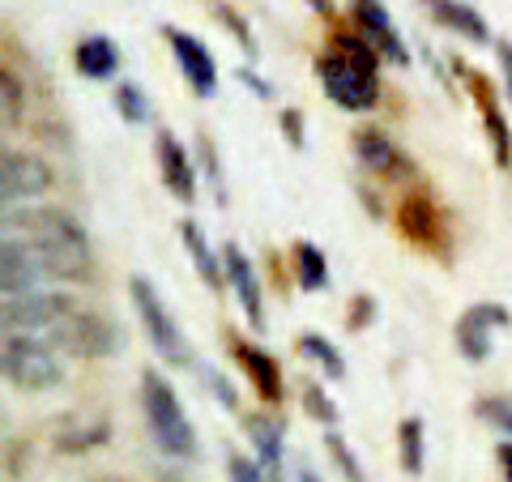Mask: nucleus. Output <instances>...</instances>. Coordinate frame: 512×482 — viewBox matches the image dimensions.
Returning a JSON list of instances; mask_svg holds the SVG:
<instances>
[{
	"label": "nucleus",
	"instance_id": "393cba45",
	"mask_svg": "<svg viewBox=\"0 0 512 482\" xmlns=\"http://www.w3.org/2000/svg\"><path fill=\"white\" fill-rule=\"evenodd\" d=\"M397 453H402V470L410 478L423 474V457H427V436H423V419H402V427H397Z\"/></svg>",
	"mask_w": 512,
	"mask_h": 482
},
{
	"label": "nucleus",
	"instance_id": "39448f33",
	"mask_svg": "<svg viewBox=\"0 0 512 482\" xmlns=\"http://www.w3.org/2000/svg\"><path fill=\"white\" fill-rule=\"evenodd\" d=\"M128 299H133V312H137L141 329H146V337H150L154 355L167 367H188L192 350H188L180 325H175V316L167 312L163 295L154 291V282L146 278V273H133V278H128Z\"/></svg>",
	"mask_w": 512,
	"mask_h": 482
},
{
	"label": "nucleus",
	"instance_id": "4be33fe9",
	"mask_svg": "<svg viewBox=\"0 0 512 482\" xmlns=\"http://www.w3.org/2000/svg\"><path fill=\"white\" fill-rule=\"evenodd\" d=\"M73 64H77L82 77H90V82H111V77L120 73V47L107 35H86L82 43H77Z\"/></svg>",
	"mask_w": 512,
	"mask_h": 482
},
{
	"label": "nucleus",
	"instance_id": "f8f14e48",
	"mask_svg": "<svg viewBox=\"0 0 512 482\" xmlns=\"http://www.w3.org/2000/svg\"><path fill=\"white\" fill-rule=\"evenodd\" d=\"M154 158H158V175H163L171 197L184 201V205L197 201V167H192L188 146L171 133V128H158L154 133Z\"/></svg>",
	"mask_w": 512,
	"mask_h": 482
},
{
	"label": "nucleus",
	"instance_id": "7c9ffc66",
	"mask_svg": "<svg viewBox=\"0 0 512 482\" xmlns=\"http://www.w3.org/2000/svg\"><path fill=\"white\" fill-rule=\"evenodd\" d=\"M0 107H5V128L22 124L26 99H22V86H18V73L13 69H0Z\"/></svg>",
	"mask_w": 512,
	"mask_h": 482
},
{
	"label": "nucleus",
	"instance_id": "9d476101",
	"mask_svg": "<svg viewBox=\"0 0 512 482\" xmlns=\"http://www.w3.org/2000/svg\"><path fill=\"white\" fill-rule=\"evenodd\" d=\"M163 39L171 43V56H175V64H180L188 90L197 94V99H214L218 94V60H214L210 47H205L197 35L180 30V26H163Z\"/></svg>",
	"mask_w": 512,
	"mask_h": 482
},
{
	"label": "nucleus",
	"instance_id": "bb28decb",
	"mask_svg": "<svg viewBox=\"0 0 512 482\" xmlns=\"http://www.w3.org/2000/svg\"><path fill=\"white\" fill-rule=\"evenodd\" d=\"M303 414H308L312 423H320V427L333 431V423H338V401L325 393V384L303 380Z\"/></svg>",
	"mask_w": 512,
	"mask_h": 482
},
{
	"label": "nucleus",
	"instance_id": "7ed1b4c3",
	"mask_svg": "<svg viewBox=\"0 0 512 482\" xmlns=\"http://www.w3.org/2000/svg\"><path fill=\"white\" fill-rule=\"evenodd\" d=\"M141 414H146V431L163 457H175V461L197 457V431L188 423L184 401L171 389V380L163 372H154V367L141 372Z\"/></svg>",
	"mask_w": 512,
	"mask_h": 482
},
{
	"label": "nucleus",
	"instance_id": "5701e85b",
	"mask_svg": "<svg viewBox=\"0 0 512 482\" xmlns=\"http://www.w3.org/2000/svg\"><path fill=\"white\" fill-rule=\"evenodd\" d=\"M291 261H295V278H299V291H329V261H325V248H316L312 239H295L291 248Z\"/></svg>",
	"mask_w": 512,
	"mask_h": 482
},
{
	"label": "nucleus",
	"instance_id": "6e6552de",
	"mask_svg": "<svg viewBox=\"0 0 512 482\" xmlns=\"http://www.w3.org/2000/svg\"><path fill=\"white\" fill-rule=\"evenodd\" d=\"M52 188V167L30 150H5L0 158V197L5 210H18L22 201H39Z\"/></svg>",
	"mask_w": 512,
	"mask_h": 482
},
{
	"label": "nucleus",
	"instance_id": "9b49d317",
	"mask_svg": "<svg viewBox=\"0 0 512 482\" xmlns=\"http://www.w3.org/2000/svg\"><path fill=\"white\" fill-rule=\"evenodd\" d=\"M512 325V316L504 303H474V308H466L457 316V325H453V342L461 350V359L466 363H487L491 359V333L495 329H508Z\"/></svg>",
	"mask_w": 512,
	"mask_h": 482
},
{
	"label": "nucleus",
	"instance_id": "ea45409f",
	"mask_svg": "<svg viewBox=\"0 0 512 482\" xmlns=\"http://www.w3.org/2000/svg\"><path fill=\"white\" fill-rule=\"evenodd\" d=\"M295 482H325V478H320V474L312 470V465H299V474H295Z\"/></svg>",
	"mask_w": 512,
	"mask_h": 482
},
{
	"label": "nucleus",
	"instance_id": "72a5a7b5",
	"mask_svg": "<svg viewBox=\"0 0 512 482\" xmlns=\"http://www.w3.org/2000/svg\"><path fill=\"white\" fill-rule=\"evenodd\" d=\"M278 128H282V137L291 141V150L308 146V124H303V111L299 107H286L282 116H278Z\"/></svg>",
	"mask_w": 512,
	"mask_h": 482
},
{
	"label": "nucleus",
	"instance_id": "1a4fd4ad",
	"mask_svg": "<svg viewBox=\"0 0 512 482\" xmlns=\"http://www.w3.org/2000/svg\"><path fill=\"white\" fill-rule=\"evenodd\" d=\"M77 303L69 291H35V295H18L5 299V325L9 333H39V329H56L64 316H73Z\"/></svg>",
	"mask_w": 512,
	"mask_h": 482
},
{
	"label": "nucleus",
	"instance_id": "cd10ccee",
	"mask_svg": "<svg viewBox=\"0 0 512 482\" xmlns=\"http://www.w3.org/2000/svg\"><path fill=\"white\" fill-rule=\"evenodd\" d=\"M474 414L512 444V397H500V393H495V397H478L474 401Z\"/></svg>",
	"mask_w": 512,
	"mask_h": 482
},
{
	"label": "nucleus",
	"instance_id": "a211bd4d",
	"mask_svg": "<svg viewBox=\"0 0 512 482\" xmlns=\"http://www.w3.org/2000/svg\"><path fill=\"white\" fill-rule=\"evenodd\" d=\"M397 231H402L414 248H444V227H440V210L427 192H410L397 205Z\"/></svg>",
	"mask_w": 512,
	"mask_h": 482
},
{
	"label": "nucleus",
	"instance_id": "473e14b6",
	"mask_svg": "<svg viewBox=\"0 0 512 482\" xmlns=\"http://www.w3.org/2000/svg\"><path fill=\"white\" fill-rule=\"evenodd\" d=\"M376 312H380L376 295H355V299H350V308H346V329H350V333H363V329H372Z\"/></svg>",
	"mask_w": 512,
	"mask_h": 482
},
{
	"label": "nucleus",
	"instance_id": "4468645a",
	"mask_svg": "<svg viewBox=\"0 0 512 482\" xmlns=\"http://www.w3.org/2000/svg\"><path fill=\"white\" fill-rule=\"evenodd\" d=\"M222 269H227V286L235 291L239 308H244L248 325L256 333H265V299H261V278H256V265L244 256L239 244H222Z\"/></svg>",
	"mask_w": 512,
	"mask_h": 482
},
{
	"label": "nucleus",
	"instance_id": "f257e3e1",
	"mask_svg": "<svg viewBox=\"0 0 512 482\" xmlns=\"http://www.w3.org/2000/svg\"><path fill=\"white\" fill-rule=\"evenodd\" d=\"M18 227V239H26L35 248L39 265L47 269V278L56 282H86L94 269L90 256V235L73 214L64 210H5V231L13 235Z\"/></svg>",
	"mask_w": 512,
	"mask_h": 482
},
{
	"label": "nucleus",
	"instance_id": "a878e982",
	"mask_svg": "<svg viewBox=\"0 0 512 482\" xmlns=\"http://www.w3.org/2000/svg\"><path fill=\"white\" fill-rule=\"evenodd\" d=\"M116 111H120V120L124 124H150V116H154V103H150V94L141 90L137 82H120L116 86Z\"/></svg>",
	"mask_w": 512,
	"mask_h": 482
},
{
	"label": "nucleus",
	"instance_id": "f704fd0d",
	"mask_svg": "<svg viewBox=\"0 0 512 482\" xmlns=\"http://www.w3.org/2000/svg\"><path fill=\"white\" fill-rule=\"evenodd\" d=\"M103 440H107V423H99L94 431L77 427V431H64V436H60V448H64V453H82V448H90V444H103Z\"/></svg>",
	"mask_w": 512,
	"mask_h": 482
},
{
	"label": "nucleus",
	"instance_id": "2f4dec72",
	"mask_svg": "<svg viewBox=\"0 0 512 482\" xmlns=\"http://www.w3.org/2000/svg\"><path fill=\"white\" fill-rule=\"evenodd\" d=\"M214 18H218V22H222V26H227V30H231V35L239 39V47H244V56H248V60H256V39H252V30H248V22H244V18H239V13H235L231 5H218V9H214Z\"/></svg>",
	"mask_w": 512,
	"mask_h": 482
},
{
	"label": "nucleus",
	"instance_id": "c9c22d12",
	"mask_svg": "<svg viewBox=\"0 0 512 482\" xmlns=\"http://www.w3.org/2000/svg\"><path fill=\"white\" fill-rule=\"evenodd\" d=\"M201 376H205V384H210V393H214V397H218V401H222V406H227V410H235V406H239V393L231 389V380L222 376L218 367H210V363H205V367H201Z\"/></svg>",
	"mask_w": 512,
	"mask_h": 482
},
{
	"label": "nucleus",
	"instance_id": "4c0bfd02",
	"mask_svg": "<svg viewBox=\"0 0 512 482\" xmlns=\"http://www.w3.org/2000/svg\"><path fill=\"white\" fill-rule=\"evenodd\" d=\"M235 77H239V86H248V90L256 94V99H274V86L261 82V77H256V73L248 69V64H244V69H235Z\"/></svg>",
	"mask_w": 512,
	"mask_h": 482
},
{
	"label": "nucleus",
	"instance_id": "f3484780",
	"mask_svg": "<svg viewBox=\"0 0 512 482\" xmlns=\"http://www.w3.org/2000/svg\"><path fill=\"white\" fill-rule=\"evenodd\" d=\"M227 346H231V355L239 359V367L248 372V380L256 384V393H261L269 406H278V401L286 397V389H282V367H278V359L269 355V350H261V346H252V342H244L239 333H231L227 329Z\"/></svg>",
	"mask_w": 512,
	"mask_h": 482
},
{
	"label": "nucleus",
	"instance_id": "c85d7f7f",
	"mask_svg": "<svg viewBox=\"0 0 512 482\" xmlns=\"http://www.w3.org/2000/svg\"><path fill=\"white\" fill-rule=\"evenodd\" d=\"M197 154H201V171H205V180H210L218 205H227V175H222V163H218V150H214L210 133H197Z\"/></svg>",
	"mask_w": 512,
	"mask_h": 482
},
{
	"label": "nucleus",
	"instance_id": "20e7f679",
	"mask_svg": "<svg viewBox=\"0 0 512 482\" xmlns=\"http://www.w3.org/2000/svg\"><path fill=\"white\" fill-rule=\"evenodd\" d=\"M0 372L13 389L22 393H43L64 384V359L52 342H43L35 333H9L5 355H0Z\"/></svg>",
	"mask_w": 512,
	"mask_h": 482
},
{
	"label": "nucleus",
	"instance_id": "aec40b11",
	"mask_svg": "<svg viewBox=\"0 0 512 482\" xmlns=\"http://www.w3.org/2000/svg\"><path fill=\"white\" fill-rule=\"evenodd\" d=\"M180 239H184V252H188L192 269L201 273V282L210 286V291H222V286H227V269H222V256L214 252V244L205 239L201 222L184 218V222H180Z\"/></svg>",
	"mask_w": 512,
	"mask_h": 482
},
{
	"label": "nucleus",
	"instance_id": "2eb2a0df",
	"mask_svg": "<svg viewBox=\"0 0 512 482\" xmlns=\"http://www.w3.org/2000/svg\"><path fill=\"white\" fill-rule=\"evenodd\" d=\"M350 18H355L359 35L372 43L384 60H393L397 69H406V64H410V52H406L402 35H397V26H393V18H389V9L376 5V0H355V5H350Z\"/></svg>",
	"mask_w": 512,
	"mask_h": 482
},
{
	"label": "nucleus",
	"instance_id": "ddd939ff",
	"mask_svg": "<svg viewBox=\"0 0 512 482\" xmlns=\"http://www.w3.org/2000/svg\"><path fill=\"white\" fill-rule=\"evenodd\" d=\"M47 269L39 265L35 248L26 244V239L18 235H5V244H0V291H5V299H18V295H35L43 291Z\"/></svg>",
	"mask_w": 512,
	"mask_h": 482
},
{
	"label": "nucleus",
	"instance_id": "b1692460",
	"mask_svg": "<svg viewBox=\"0 0 512 482\" xmlns=\"http://www.w3.org/2000/svg\"><path fill=\"white\" fill-rule=\"evenodd\" d=\"M295 350H299V355L308 359V363H316L329 380H346V359H342V350L333 346L325 333H299Z\"/></svg>",
	"mask_w": 512,
	"mask_h": 482
},
{
	"label": "nucleus",
	"instance_id": "0eeeda50",
	"mask_svg": "<svg viewBox=\"0 0 512 482\" xmlns=\"http://www.w3.org/2000/svg\"><path fill=\"white\" fill-rule=\"evenodd\" d=\"M453 69L457 77L466 82L470 90V99L478 103V116H483V128H487V141H491V154H495V167H512V128L504 120V111H500V99H495V86H491V77L487 73H478L470 69L466 60H453Z\"/></svg>",
	"mask_w": 512,
	"mask_h": 482
},
{
	"label": "nucleus",
	"instance_id": "e433bc0d",
	"mask_svg": "<svg viewBox=\"0 0 512 482\" xmlns=\"http://www.w3.org/2000/svg\"><path fill=\"white\" fill-rule=\"evenodd\" d=\"M227 478H231V482H269V478L261 474V465H256L252 457H244V453H231V457H227Z\"/></svg>",
	"mask_w": 512,
	"mask_h": 482
},
{
	"label": "nucleus",
	"instance_id": "c756f323",
	"mask_svg": "<svg viewBox=\"0 0 512 482\" xmlns=\"http://www.w3.org/2000/svg\"><path fill=\"white\" fill-rule=\"evenodd\" d=\"M325 453L333 457V465H338V470H342V478H346V482H367V474H363L359 457L350 453V444L338 436V431H325Z\"/></svg>",
	"mask_w": 512,
	"mask_h": 482
},
{
	"label": "nucleus",
	"instance_id": "58836bf2",
	"mask_svg": "<svg viewBox=\"0 0 512 482\" xmlns=\"http://www.w3.org/2000/svg\"><path fill=\"white\" fill-rule=\"evenodd\" d=\"M495 461H500V470H504V478L512 482V444L504 440L500 448H495Z\"/></svg>",
	"mask_w": 512,
	"mask_h": 482
},
{
	"label": "nucleus",
	"instance_id": "6ab92c4d",
	"mask_svg": "<svg viewBox=\"0 0 512 482\" xmlns=\"http://www.w3.org/2000/svg\"><path fill=\"white\" fill-rule=\"evenodd\" d=\"M350 146H355V158L372 171V175H397V171H410V163L402 158V150L393 146V137L384 133V128H359L355 137H350Z\"/></svg>",
	"mask_w": 512,
	"mask_h": 482
},
{
	"label": "nucleus",
	"instance_id": "423d86ee",
	"mask_svg": "<svg viewBox=\"0 0 512 482\" xmlns=\"http://www.w3.org/2000/svg\"><path fill=\"white\" fill-rule=\"evenodd\" d=\"M120 342H124L120 329L111 325L103 312H86V308L64 316L52 329V346L64 350V355H77V359H111L120 350Z\"/></svg>",
	"mask_w": 512,
	"mask_h": 482
},
{
	"label": "nucleus",
	"instance_id": "f03ea898",
	"mask_svg": "<svg viewBox=\"0 0 512 482\" xmlns=\"http://www.w3.org/2000/svg\"><path fill=\"white\" fill-rule=\"evenodd\" d=\"M316 82L342 111H372L380 103V52L363 35H333V47L316 56Z\"/></svg>",
	"mask_w": 512,
	"mask_h": 482
},
{
	"label": "nucleus",
	"instance_id": "412c9836",
	"mask_svg": "<svg viewBox=\"0 0 512 482\" xmlns=\"http://www.w3.org/2000/svg\"><path fill=\"white\" fill-rule=\"evenodd\" d=\"M431 22L453 30V35H461L466 43H491V26L483 22V13H478L474 5H457V0H431Z\"/></svg>",
	"mask_w": 512,
	"mask_h": 482
},
{
	"label": "nucleus",
	"instance_id": "dca6fc26",
	"mask_svg": "<svg viewBox=\"0 0 512 482\" xmlns=\"http://www.w3.org/2000/svg\"><path fill=\"white\" fill-rule=\"evenodd\" d=\"M244 436L252 440V461L261 465V474L269 482H282L286 470H282V457H286V419L278 414H248L244 419Z\"/></svg>",
	"mask_w": 512,
	"mask_h": 482
}]
</instances>
